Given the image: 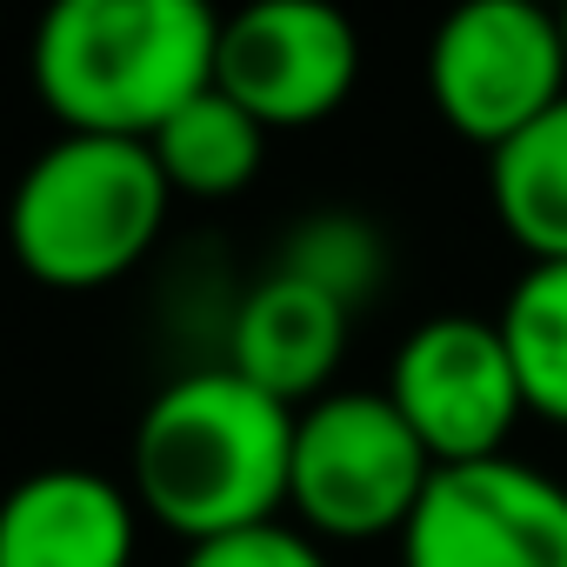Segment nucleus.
<instances>
[{
    "label": "nucleus",
    "mask_w": 567,
    "mask_h": 567,
    "mask_svg": "<svg viewBox=\"0 0 567 567\" xmlns=\"http://www.w3.org/2000/svg\"><path fill=\"white\" fill-rule=\"evenodd\" d=\"M427 101L434 114L501 154L554 101H567V41L560 14L540 0H467L427 41Z\"/></svg>",
    "instance_id": "obj_5"
},
{
    "label": "nucleus",
    "mask_w": 567,
    "mask_h": 567,
    "mask_svg": "<svg viewBox=\"0 0 567 567\" xmlns=\"http://www.w3.org/2000/svg\"><path fill=\"white\" fill-rule=\"evenodd\" d=\"M348 308L328 301L321 288L295 274H260L254 288L234 301L227 315V341H220V361L254 381L260 394H274L280 408H308L321 394H334V374L348 361Z\"/></svg>",
    "instance_id": "obj_9"
},
{
    "label": "nucleus",
    "mask_w": 567,
    "mask_h": 567,
    "mask_svg": "<svg viewBox=\"0 0 567 567\" xmlns=\"http://www.w3.org/2000/svg\"><path fill=\"white\" fill-rule=\"evenodd\" d=\"M388 401L421 434L434 467L507 454L527 401L494 315H427L388 361Z\"/></svg>",
    "instance_id": "obj_6"
},
{
    "label": "nucleus",
    "mask_w": 567,
    "mask_h": 567,
    "mask_svg": "<svg viewBox=\"0 0 567 567\" xmlns=\"http://www.w3.org/2000/svg\"><path fill=\"white\" fill-rule=\"evenodd\" d=\"M401 567H567V487L520 454L434 467Z\"/></svg>",
    "instance_id": "obj_7"
},
{
    "label": "nucleus",
    "mask_w": 567,
    "mask_h": 567,
    "mask_svg": "<svg viewBox=\"0 0 567 567\" xmlns=\"http://www.w3.org/2000/svg\"><path fill=\"white\" fill-rule=\"evenodd\" d=\"M141 501L101 467H34L0 494V567H134Z\"/></svg>",
    "instance_id": "obj_10"
},
{
    "label": "nucleus",
    "mask_w": 567,
    "mask_h": 567,
    "mask_svg": "<svg viewBox=\"0 0 567 567\" xmlns=\"http://www.w3.org/2000/svg\"><path fill=\"white\" fill-rule=\"evenodd\" d=\"M147 147H154V161H161V174H167L174 194L220 200V194H240V187L260 174V161H267V127H260L247 107H234L220 87H207V94H194L167 127H154Z\"/></svg>",
    "instance_id": "obj_12"
},
{
    "label": "nucleus",
    "mask_w": 567,
    "mask_h": 567,
    "mask_svg": "<svg viewBox=\"0 0 567 567\" xmlns=\"http://www.w3.org/2000/svg\"><path fill=\"white\" fill-rule=\"evenodd\" d=\"M274 274H295L308 288H321L328 301H341L348 315H361L388 280V240L354 207H315L308 220L288 227V240L274 254Z\"/></svg>",
    "instance_id": "obj_14"
},
{
    "label": "nucleus",
    "mask_w": 567,
    "mask_h": 567,
    "mask_svg": "<svg viewBox=\"0 0 567 567\" xmlns=\"http://www.w3.org/2000/svg\"><path fill=\"white\" fill-rule=\"evenodd\" d=\"M167 207L174 187L147 141L61 134L8 194V247L41 288L94 295L147 260Z\"/></svg>",
    "instance_id": "obj_3"
},
{
    "label": "nucleus",
    "mask_w": 567,
    "mask_h": 567,
    "mask_svg": "<svg viewBox=\"0 0 567 567\" xmlns=\"http://www.w3.org/2000/svg\"><path fill=\"white\" fill-rule=\"evenodd\" d=\"M181 567H334V560L308 527L260 520V527H234V534L181 547Z\"/></svg>",
    "instance_id": "obj_15"
},
{
    "label": "nucleus",
    "mask_w": 567,
    "mask_h": 567,
    "mask_svg": "<svg viewBox=\"0 0 567 567\" xmlns=\"http://www.w3.org/2000/svg\"><path fill=\"white\" fill-rule=\"evenodd\" d=\"M207 0H61L34 28V87L61 134L147 141L214 87Z\"/></svg>",
    "instance_id": "obj_2"
},
{
    "label": "nucleus",
    "mask_w": 567,
    "mask_h": 567,
    "mask_svg": "<svg viewBox=\"0 0 567 567\" xmlns=\"http://www.w3.org/2000/svg\"><path fill=\"white\" fill-rule=\"evenodd\" d=\"M295 461V408L227 361L174 374L134 427V501L154 527L194 540L280 520Z\"/></svg>",
    "instance_id": "obj_1"
},
{
    "label": "nucleus",
    "mask_w": 567,
    "mask_h": 567,
    "mask_svg": "<svg viewBox=\"0 0 567 567\" xmlns=\"http://www.w3.org/2000/svg\"><path fill=\"white\" fill-rule=\"evenodd\" d=\"M494 220L527 247V260H567V101H554L520 141L487 154Z\"/></svg>",
    "instance_id": "obj_11"
},
{
    "label": "nucleus",
    "mask_w": 567,
    "mask_h": 567,
    "mask_svg": "<svg viewBox=\"0 0 567 567\" xmlns=\"http://www.w3.org/2000/svg\"><path fill=\"white\" fill-rule=\"evenodd\" d=\"M361 81V34L328 0H254L220 21L214 87L267 134L341 114Z\"/></svg>",
    "instance_id": "obj_8"
},
{
    "label": "nucleus",
    "mask_w": 567,
    "mask_h": 567,
    "mask_svg": "<svg viewBox=\"0 0 567 567\" xmlns=\"http://www.w3.org/2000/svg\"><path fill=\"white\" fill-rule=\"evenodd\" d=\"M434 481V454L401 421L388 388H334L295 414L288 507L295 527L328 540L401 534Z\"/></svg>",
    "instance_id": "obj_4"
},
{
    "label": "nucleus",
    "mask_w": 567,
    "mask_h": 567,
    "mask_svg": "<svg viewBox=\"0 0 567 567\" xmlns=\"http://www.w3.org/2000/svg\"><path fill=\"white\" fill-rule=\"evenodd\" d=\"M560 41H567V8H560Z\"/></svg>",
    "instance_id": "obj_16"
},
{
    "label": "nucleus",
    "mask_w": 567,
    "mask_h": 567,
    "mask_svg": "<svg viewBox=\"0 0 567 567\" xmlns=\"http://www.w3.org/2000/svg\"><path fill=\"white\" fill-rule=\"evenodd\" d=\"M494 321L527 414L567 427V260H527Z\"/></svg>",
    "instance_id": "obj_13"
}]
</instances>
